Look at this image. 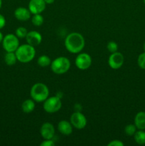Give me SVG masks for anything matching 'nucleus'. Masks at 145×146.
Segmentation results:
<instances>
[{
	"instance_id": "1",
	"label": "nucleus",
	"mask_w": 145,
	"mask_h": 146,
	"mask_svg": "<svg viewBox=\"0 0 145 146\" xmlns=\"http://www.w3.org/2000/svg\"><path fill=\"white\" fill-rule=\"evenodd\" d=\"M65 48L72 54H78L85 47V38L78 32L71 33L65 39Z\"/></svg>"
},
{
	"instance_id": "2",
	"label": "nucleus",
	"mask_w": 145,
	"mask_h": 146,
	"mask_svg": "<svg viewBox=\"0 0 145 146\" xmlns=\"http://www.w3.org/2000/svg\"><path fill=\"white\" fill-rule=\"evenodd\" d=\"M17 61L21 63L26 64L34 58L36 55V50L34 46L30 44H23L19 46L15 51Z\"/></svg>"
},
{
	"instance_id": "3",
	"label": "nucleus",
	"mask_w": 145,
	"mask_h": 146,
	"mask_svg": "<svg viewBox=\"0 0 145 146\" xmlns=\"http://www.w3.org/2000/svg\"><path fill=\"white\" fill-rule=\"evenodd\" d=\"M30 95L31 98L36 102H44L49 95L48 86L43 83H36L31 88Z\"/></svg>"
},
{
	"instance_id": "4",
	"label": "nucleus",
	"mask_w": 145,
	"mask_h": 146,
	"mask_svg": "<svg viewBox=\"0 0 145 146\" xmlns=\"http://www.w3.org/2000/svg\"><path fill=\"white\" fill-rule=\"evenodd\" d=\"M71 67V61L68 58L64 56L58 57L51 61V70L55 74H65Z\"/></svg>"
},
{
	"instance_id": "5",
	"label": "nucleus",
	"mask_w": 145,
	"mask_h": 146,
	"mask_svg": "<svg viewBox=\"0 0 145 146\" xmlns=\"http://www.w3.org/2000/svg\"><path fill=\"white\" fill-rule=\"evenodd\" d=\"M62 106L61 98L55 96H52L48 98L44 104V109L45 112L48 113H54L59 111Z\"/></svg>"
},
{
	"instance_id": "6",
	"label": "nucleus",
	"mask_w": 145,
	"mask_h": 146,
	"mask_svg": "<svg viewBox=\"0 0 145 146\" xmlns=\"http://www.w3.org/2000/svg\"><path fill=\"white\" fill-rule=\"evenodd\" d=\"M2 45L7 52H15L19 46V41L16 36L9 34L4 37Z\"/></svg>"
},
{
	"instance_id": "7",
	"label": "nucleus",
	"mask_w": 145,
	"mask_h": 146,
	"mask_svg": "<svg viewBox=\"0 0 145 146\" xmlns=\"http://www.w3.org/2000/svg\"><path fill=\"white\" fill-rule=\"evenodd\" d=\"M75 64L79 69L86 70L89 68L92 64V58L87 53H82L77 56Z\"/></svg>"
},
{
	"instance_id": "8",
	"label": "nucleus",
	"mask_w": 145,
	"mask_h": 146,
	"mask_svg": "<svg viewBox=\"0 0 145 146\" xmlns=\"http://www.w3.org/2000/svg\"><path fill=\"white\" fill-rule=\"evenodd\" d=\"M71 123L74 128L81 130L86 126L87 119L82 113L75 111L71 116Z\"/></svg>"
},
{
	"instance_id": "9",
	"label": "nucleus",
	"mask_w": 145,
	"mask_h": 146,
	"mask_svg": "<svg viewBox=\"0 0 145 146\" xmlns=\"http://www.w3.org/2000/svg\"><path fill=\"white\" fill-rule=\"evenodd\" d=\"M124 56L122 53L116 51L112 53L108 59V64L112 69H119L124 64Z\"/></svg>"
},
{
	"instance_id": "10",
	"label": "nucleus",
	"mask_w": 145,
	"mask_h": 146,
	"mask_svg": "<svg viewBox=\"0 0 145 146\" xmlns=\"http://www.w3.org/2000/svg\"><path fill=\"white\" fill-rule=\"evenodd\" d=\"M46 4L44 0H30L28 3V9L31 14H41L45 10Z\"/></svg>"
},
{
	"instance_id": "11",
	"label": "nucleus",
	"mask_w": 145,
	"mask_h": 146,
	"mask_svg": "<svg viewBox=\"0 0 145 146\" xmlns=\"http://www.w3.org/2000/svg\"><path fill=\"white\" fill-rule=\"evenodd\" d=\"M40 133L42 138L45 140H51L55 135V128L51 123H44L41 127Z\"/></svg>"
},
{
	"instance_id": "12",
	"label": "nucleus",
	"mask_w": 145,
	"mask_h": 146,
	"mask_svg": "<svg viewBox=\"0 0 145 146\" xmlns=\"http://www.w3.org/2000/svg\"><path fill=\"white\" fill-rule=\"evenodd\" d=\"M27 44L35 46L39 45L42 41V36L37 31H31L28 32L26 36Z\"/></svg>"
},
{
	"instance_id": "13",
	"label": "nucleus",
	"mask_w": 145,
	"mask_h": 146,
	"mask_svg": "<svg viewBox=\"0 0 145 146\" xmlns=\"http://www.w3.org/2000/svg\"><path fill=\"white\" fill-rule=\"evenodd\" d=\"M31 11L25 7H18L14 11V16L18 21H25L31 18Z\"/></svg>"
},
{
	"instance_id": "14",
	"label": "nucleus",
	"mask_w": 145,
	"mask_h": 146,
	"mask_svg": "<svg viewBox=\"0 0 145 146\" xmlns=\"http://www.w3.org/2000/svg\"><path fill=\"white\" fill-rule=\"evenodd\" d=\"M58 129L63 135H69L72 132V125L71 122L67 121H61L58 123Z\"/></svg>"
},
{
	"instance_id": "15",
	"label": "nucleus",
	"mask_w": 145,
	"mask_h": 146,
	"mask_svg": "<svg viewBox=\"0 0 145 146\" xmlns=\"http://www.w3.org/2000/svg\"><path fill=\"white\" fill-rule=\"evenodd\" d=\"M134 125L137 129H145V112L140 111L136 113L134 118Z\"/></svg>"
},
{
	"instance_id": "16",
	"label": "nucleus",
	"mask_w": 145,
	"mask_h": 146,
	"mask_svg": "<svg viewBox=\"0 0 145 146\" xmlns=\"http://www.w3.org/2000/svg\"><path fill=\"white\" fill-rule=\"evenodd\" d=\"M21 108L25 113H30L35 108V103L33 99H26L23 102Z\"/></svg>"
},
{
	"instance_id": "17",
	"label": "nucleus",
	"mask_w": 145,
	"mask_h": 146,
	"mask_svg": "<svg viewBox=\"0 0 145 146\" xmlns=\"http://www.w3.org/2000/svg\"><path fill=\"white\" fill-rule=\"evenodd\" d=\"M135 142L139 145H144L145 144V132L144 130H139L136 131L134 135Z\"/></svg>"
},
{
	"instance_id": "18",
	"label": "nucleus",
	"mask_w": 145,
	"mask_h": 146,
	"mask_svg": "<svg viewBox=\"0 0 145 146\" xmlns=\"http://www.w3.org/2000/svg\"><path fill=\"white\" fill-rule=\"evenodd\" d=\"M4 61L8 66H13L17 61L16 56L14 52H7L4 56Z\"/></svg>"
},
{
	"instance_id": "19",
	"label": "nucleus",
	"mask_w": 145,
	"mask_h": 146,
	"mask_svg": "<svg viewBox=\"0 0 145 146\" xmlns=\"http://www.w3.org/2000/svg\"><path fill=\"white\" fill-rule=\"evenodd\" d=\"M38 65L41 67H47L51 64V60L49 56L46 55H42L38 58L37 61Z\"/></svg>"
},
{
	"instance_id": "20",
	"label": "nucleus",
	"mask_w": 145,
	"mask_h": 146,
	"mask_svg": "<svg viewBox=\"0 0 145 146\" xmlns=\"http://www.w3.org/2000/svg\"><path fill=\"white\" fill-rule=\"evenodd\" d=\"M44 19L41 14H34L31 18V22L36 27H40L44 24Z\"/></svg>"
},
{
	"instance_id": "21",
	"label": "nucleus",
	"mask_w": 145,
	"mask_h": 146,
	"mask_svg": "<svg viewBox=\"0 0 145 146\" xmlns=\"http://www.w3.org/2000/svg\"><path fill=\"white\" fill-rule=\"evenodd\" d=\"M136 127L134 124H129L125 128V133L128 136H132L136 131Z\"/></svg>"
},
{
	"instance_id": "22",
	"label": "nucleus",
	"mask_w": 145,
	"mask_h": 146,
	"mask_svg": "<svg viewBox=\"0 0 145 146\" xmlns=\"http://www.w3.org/2000/svg\"><path fill=\"white\" fill-rule=\"evenodd\" d=\"M16 36L18 38H26L27 34H28V31H27L25 27H20L18 28H17L16 29Z\"/></svg>"
},
{
	"instance_id": "23",
	"label": "nucleus",
	"mask_w": 145,
	"mask_h": 146,
	"mask_svg": "<svg viewBox=\"0 0 145 146\" xmlns=\"http://www.w3.org/2000/svg\"><path fill=\"white\" fill-rule=\"evenodd\" d=\"M107 48L108 51H109V52L115 53L116 52V51H117L118 46L115 41H109V42H108V44H107Z\"/></svg>"
},
{
	"instance_id": "24",
	"label": "nucleus",
	"mask_w": 145,
	"mask_h": 146,
	"mask_svg": "<svg viewBox=\"0 0 145 146\" xmlns=\"http://www.w3.org/2000/svg\"><path fill=\"white\" fill-rule=\"evenodd\" d=\"M138 66L142 69H145V52L142 53L138 56L137 58Z\"/></svg>"
},
{
	"instance_id": "25",
	"label": "nucleus",
	"mask_w": 145,
	"mask_h": 146,
	"mask_svg": "<svg viewBox=\"0 0 145 146\" xmlns=\"http://www.w3.org/2000/svg\"><path fill=\"white\" fill-rule=\"evenodd\" d=\"M108 146H123L124 143L119 140H114L107 144Z\"/></svg>"
},
{
	"instance_id": "26",
	"label": "nucleus",
	"mask_w": 145,
	"mask_h": 146,
	"mask_svg": "<svg viewBox=\"0 0 145 146\" xmlns=\"http://www.w3.org/2000/svg\"><path fill=\"white\" fill-rule=\"evenodd\" d=\"M55 143L53 141L51 140H45L41 143V146H54Z\"/></svg>"
},
{
	"instance_id": "27",
	"label": "nucleus",
	"mask_w": 145,
	"mask_h": 146,
	"mask_svg": "<svg viewBox=\"0 0 145 146\" xmlns=\"http://www.w3.org/2000/svg\"><path fill=\"white\" fill-rule=\"evenodd\" d=\"M6 24V19L1 14H0V29H2Z\"/></svg>"
},
{
	"instance_id": "28",
	"label": "nucleus",
	"mask_w": 145,
	"mask_h": 146,
	"mask_svg": "<svg viewBox=\"0 0 145 146\" xmlns=\"http://www.w3.org/2000/svg\"><path fill=\"white\" fill-rule=\"evenodd\" d=\"M46 4H51L55 1V0H44Z\"/></svg>"
},
{
	"instance_id": "29",
	"label": "nucleus",
	"mask_w": 145,
	"mask_h": 146,
	"mask_svg": "<svg viewBox=\"0 0 145 146\" xmlns=\"http://www.w3.org/2000/svg\"><path fill=\"white\" fill-rule=\"evenodd\" d=\"M3 39H4V36H3V34H1V32H0V44L2 42Z\"/></svg>"
},
{
	"instance_id": "30",
	"label": "nucleus",
	"mask_w": 145,
	"mask_h": 146,
	"mask_svg": "<svg viewBox=\"0 0 145 146\" xmlns=\"http://www.w3.org/2000/svg\"><path fill=\"white\" fill-rule=\"evenodd\" d=\"M1 4H2V1H1V0H0V9H1Z\"/></svg>"
},
{
	"instance_id": "31",
	"label": "nucleus",
	"mask_w": 145,
	"mask_h": 146,
	"mask_svg": "<svg viewBox=\"0 0 145 146\" xmlns=\"http://www.w3.org/2000/svg\"><path fill=\"white\" fill-rule=\"evenodd\" d=\"M143 48H144V52H145V43H144V44Z\"/></svg>"
},
{
	"instance_id": "32",
	"label": "nucleus",
	"mask_w": 145,
	"mask_h": 146,
	"mask_svg": "<svg viewBox=\"0 0 145 146\" xmlns=\"http://www.w3.org/2000/svg\"><path fill=\"white\" fill-rule=\"evenodd\" d=\"M144 1V4H145V0H143Z\"/></svg>"
}]
</instances>
